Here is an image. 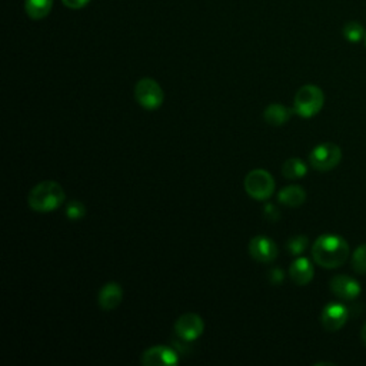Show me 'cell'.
<instances>
[{
	"label": "cell",
	"instance_id": "obj_1",
	"mask_svg": "<svg viewBox=\"0 0 366 366\" xmlns=\"http://www.w3.org/2000/svg\"><path fill=\"white\" fill-rule=\"evenodd\" d=\"M348 242L333 233L321 235L312 245V258L315 264L325 269L341 268L349 258Z\"/></svg>",
	"mask_w": 366,
	"mask_h": 366
},
{
	"label": "cell",
	"instance_id": "obj_2",
	"mask_svg": "<svg viewBox=\"0 0 366 366\" xmlns=\"http://www.w3.org/2000/svg\"><path fill=\"white\" fill-rule=\"evenodd\" d=\"M66 201L65 189L54 180H43L35 185L28 195V205L39 213H49L62 206Z\"/></svg>",
	"mask_w": 366,
	"mask_h": 366
},
{
	"label": "cell",
	"instance_id": "obj_3",
	"mask_svg": "<svg viewBox=\"0 0 366 366\" xmlns=\"http://www.w3.org/2000/svg\"><path fill=\"white\" fill-rule=\"evenodd\" d=\"M325 103L324 90L317 85L302 86L293 98V110L303 119H311L317 116Z\"/></svg>",
	"mask_w": 366,
	"mask_h": 366
},
{
	"label": "cell",
	"instance_id": "obj_4",
	"mask_svg": "<svg viewBox=\"0 0 366 366\" xmlns=\"http://www.w3.org/2000/svg\"><path fill=\"white\" fill-rule=\"evenodd\" d=\"M247 194L255 201H268L275 194V177L266 169H254L251 170L245 180H243Z\"/></svg>",
	"mask_w": 366,
	"mask_h": 366
},
{
	"label": "cell",
	"instance_id": "obj_5",
	"mask_svg": "<svg viewBox=\"0 0 366 366\" xmlns=\"http://www.w3.org/2000/svg\"><path fill=\"white\" fill-rule=\"evenodd\" d=\"M135 100L146 110H156L163 105L162 86L152 78H143L135 85Z\"/></svg>",
	"mask_w": 366,
	"mask_h": 366
},
{
	"label": "cell",
	"instance_id": "obj_6",
	"mask_svg": "<svg viewBox=\"0 0 366 366\" xmlns=\"http://www.w3.org/2000/svg\"><path fill=\"white\" fill-rule=\"evenodd\" d=\"M342 160V150L332 142H325L312 149L309 153V165L318 172H329Z\"/></svg>",
	"mask_w": 366,
	"mask_h": 366
},
{
	"label": "cell",
	"instance_id": "obj_7",
	"mask_svg": "<svg viewBox=\"0 0 366 366\" xmlns=\"http://www.w3.org/2000/svg\"><path fill=\"white\" fill-rule=\"evenodd\" d=\"M175 333L185 342H194L199 339L205 332V321L195 312L180 315L175 322Z\"/></svg>",
	"mask_w": 366,
	"mask_h": 366
},
{
	"label": "cell",
	"instance_id": "obj_8",
	"mask_svg": "<svg viewBox=\"0 0 366 366\" xmlns=\"http://www.w3.org/2000/svg\"><path fill=\"white\" fill-rule=\"evenodd\" d=\"M179 360V352L167 345L150 346L141 356V362L145 366H176Z\"/></svg>",
	"mask_w": 366,
	"mask_h": 366
},
{
	"label": "cell",
	"instance_id": "obj_9",
	"mask_svg": "<svg viewBox=\"0 0 366 366\" xmlns=\"http://www.w3.org/2000/svg\"><path fill=\"white\" fill-rule=\"evenodd\" d=\"M249 255L259 264H271L278 258V245L273 239L265 235H258L251 239L248 245Z\"/></svg>",
	"mask_w": 366,
	"mask_h": 366
},
{
	"label": "cell",
	"instance_id": "obj_10",
	"mask_svg": "<svg viewBox=\"0 0 366 366\" xmlns=\"http://www.w3.org/2000/svg\"><path fill=\"white\" fill-rule=\"evenodd\" d=\"M349 319V311L341 302H331L321 314V324L328 332H338Z\"/></svg>",
	"mask_w": 366,
	"mask_h": 366
},
{
	"label": "cell",
	"instance_id": "obj_11",
	"mask_svg": "<svg viewBox=\"0 0 366 366\" xmlns=\"http://www.w3.org/2000/svg\"><path fill=\"white\" fill-rule=\"evenodd\" d=\"M329 286H331L332 293L336 297L342 299V300H353L362 292L360 283L356 279H353V278H350L348 275H336V276H333L331 279Z\"/></svg>",
	"mask_w": 366,
	"mask_h": 366
},
{
	"label": "cell",
	"instance_id": "obj_12",
	"mask_svg": "<svg viewBox=\"0 0 366 366\" xmlns=\"http://www.w3.org/2000/svg\"><path fill=\"white\" fill-rule=\"evenodd\" d=\"M124 300V288L117 282H107L103 285L98 295L99 308L105 312L114 311Z\"/></svg>",
	"mask_w": 366,
	"mask_h": 366
},
{
	"label": "cell",
	"instance_id": "obj_13",
	"mask_svg": "<svg viewBox=\"0 0 366 366\" xmlns=\"http://www.w3.org/2000/svg\"><path fill=\"white\" fill-rule=\"evenodd\" d=\"M289 276L293 281V283H296L297 286H307L308 283L312 282L315 276V269L312 262L305 256L296 258L289 266Z\"/></svg>",
	"mask_w": 366,
	"mask_h": 366
},
{
	"label": "cell",
	"instance_id": "obj_14",
	"mask_svg": "<svg viewBox=\"0 0 366 366\" xmlns=\"http://www.w3.org/2000/svg\"><path fill=\"white\" fill-rule=\"evenodd\" d=\"M293 113H295L293 109H290L282 103H271L264 110V120L269 126L281 128L285 124H288Z\"/></svg>",
	"mask_w": 366,
	"mask_h": 366
},
{
	"label": "cell",
	"instance_id": "obj_15",
	"mask_svg": "<svg viewBox=\"0 0 366 366\" xmlns=\"http://www.w3.org/2000/svg\"><path fill=\"white\" fill-rule=\"evenodd\" d=\"M278 201L288 208H299L307 201V192L299 185H289L278 194Z\"/></svg>",
	"mask_w": 366,
	"mask_h": 366
},
{
	"label": "cell",
	"instance_id": "obj_16",
	"mask_svg": "<svg viewBox=\"0 0 366 366\" xmlns=\"http://www.w3.org/2000/svg\"><path fill=\"white\" fill-rule=\"evenodd\" d=\"M53 8V0H25V11L33 20L45 19Z\"/></svg>",
	"mask_w": 366,
	"mask_h": 366
},
{
	"label": "cell",
	"instance_id": "obj_17",
	"mask_svg": "<svg viewBox=\"0 0 366 366\" xmlns=\"http://www.w3.org/2000/svg\"><path fill=\"white\" fill-rule=\"evenodd\" d=\"M307 173H308V165L299 158H290L285 160V163L282 165V175L286 179H290V180L300 179L303 176H307Z\"/></svg>",
	"mask_w": 366,
	"mask_h": 366
},
{
	"label": "cell",
	"instance_id": "obj_18",
	"mask_svg": "<svg viewBox=\"0 0 366 366\" xmlns=\"http://www.w3.org/2000/svg\"><path fill=\"white\" fill-rule=\"evenodd\" d=\"M309 247V239L305 235H295L286 242V248L290 255L300 256Z\"/></svg>",
	"mask_w": 366,
	"mask_h": 366
},
{
	"label": "cell",
	"instance_id": "obj_19",
	"mask_svg": "<svg viewBox=\"0 0 366 366\" xmlns=\"http://www.w3.org/2000/svg\"><path fill=\"white\" fill-rule=\"evenodd\" d=\"M365 29L358 22H348L343 26V37L350 43H358L362 39H365Z\"/></svg>",
	"mask_w": 366,
	"mask_h": 366
},
{
	"label": "cell",
	"instance_id": "obj_20",
	"mask_svg": "<svg viewBox=\"0 0 366 366\" xmlns=\"http://www.w3.org/2000/svg\"><path fill=\"white\" fill-rule=\"evenodd\" d=\"M65 215L69 220H82L86 216V206L81 201H69L65 206Z\"/></svg>",
	"mask_w": 366,
	"mask_h": 366
},
{
	"label": "cell",
	"instance_id": "obj_21",
	"mask_svg": "<svg viewBox=\"0 0 366 366\" xmlns=\"http://www.w3.org/2000/svg\"><path fill=\"white\" fill-rule=\"evenodd\" d=\"M352 268L359 275H366V245H360L352 254Z\"/></svg>",
	"mask_w": 366,
	"mask_h": 366
},
{
	"label": "cell",
	"instance_id": "obj_22",
	"mask_svg": "<svg viewBox=\"0 0 366 366\" xmlns=\"http://www.w3.org/2000/svg\"><path fill=\"white\" fill-rule=\"evenodd\" d=\"M264 216H265V219L266 220H269V222H278L279 220V218H281V211L278 209V206H275V205H272V203H266L265 206H264Z\"/></svg>",
	"mask_w": 366,
	"mask_h": 366
},
{
	"label": "cell",
	"instance_id": "obj_23",
	"mask_svg": "<svg viewBox=\"0 0 366 366\" xmlns=\"http://www.w3.org/2000/svg\"><path fill=\"white\" fill-rule=\"evenodd\" d=\"M268 279H269V282L272 285H279V283L283 282L285 273H283V271L281 268H273V269H271L268 272Z\"/></svg>",
	"mask_w": 366,
	"mask_h": 366
},
{
	"label": "cell",
	"instance_id": "obj_24",
	"mask_svg": "<svg viewBox=\"0 0 366 366\" xmlns=\"http://www.w3.org/2000/svg\"><path fill=\"white\" fill-rule=\"evenodd\" d=\"M62 2L69 9H83L89 5L90 0H62Z\"/></svg>",
	"mask_w": 366,
	"mask_h": 366
},
{
	"label": "cell",
	"instance_id": "obj_25",
	"mask_svg": "<svg viewBox=\"0 0 366 366\" xmlns=\"http://www.w3.org/2000/svg\"><path fill=\"white\" fill-rule=\"evenodd\" d=\"M360 339H362V342L366 345V324L363 325V328H362V331H360Z\"/></svg>",
	"mask_w": 366,
	"mask_h": 366
},
{
	"label": "cell",
	"instance_id": "obj_26",
	"mask_svg": "<svg viewBox=\"0 0 366 366\" xmlns=\"http://www.w3.org/2000/svg\"><path fill=\"white\" fill-rule=\"evenodd\" d=\"M363 40H365V46H366V33H365V39Z\"/></svg>",
	"mask_w": 366,
	"mask_h": 366
}]
</instances>
